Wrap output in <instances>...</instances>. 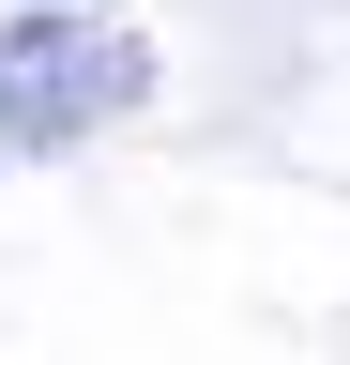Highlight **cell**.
<instances>
[{
	"mask_svg": "<svg viewBox=\"0 0 350 365\" xmlns=\"http://www.w3.org/2000/svg\"><path fill=\"white\" fill-rule=\"evenodd\" d=\"M153 107V46L92 16V0H46V16L0 31V153H76V137Z\"/></svg>",
	"mask_w": 350,
	"mask_h": 365,
	"instance_id": "1",
	"label": "cell"
}]
</instances>
